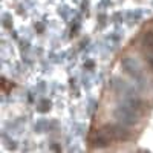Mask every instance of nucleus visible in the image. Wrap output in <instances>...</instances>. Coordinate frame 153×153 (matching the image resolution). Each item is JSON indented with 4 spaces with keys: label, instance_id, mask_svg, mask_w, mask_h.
I'll return each mask as SVG.
<instances>
[{
    "label": "nucleus",
    "instance_id": "obj_1",
    "mask_svg": "<svg viewBox=\"0 0 153 153\" xmlns=\"http://www.w3.org/2000/svg\"><path fill=\"white\" fill-rule=\"evenodd\" d=\"M117 117L124 123V124H136L138 123V118H136V115L133 113V109L129 106V107H118L117 110Z\"/></svg>",
    "mask_w": 153,
    "mask_h": 153
},
{
    "label": "nucleus",
    "instance_id": "obj_2",
    "mask_svg": "<svg viewBox=\"0 0 153 153\" xmlns=\"http://www.w3.org/2000/svg\"><path fill=\"white\" fill-rule=\"evenodd\" d=\"M107 135L113 139H121V141H124V139H127L130 136V132L126 129V127H121V126H113L110 127V129L107 130Z\"/></svg>",
    "mask_w": 153,
    "mask_h": 153
},
{
    "label": "nucleus",
    "instance_id": "obj_3",
    "mask_svg": "<svg viewBox=\"0 0 153 153\" xmlns=\"http://www.w3.org/2000/svg\"><path fill=\"white\" fill-rule=\"evenodd\" d=\"M144 45H147V46H153V32H152V31L147 32V34L144 35Z\"/></svg>",
    "mask_w": 153,
    "mask_h": 153
},
{
    "label": "nucleus",
    "instance_id": "obj_4",
    "mask_svg": "<svg viewBox=\"0 0 153 153\" xmlns=\"http://www.w3.org/2000/svg\"><path fill=\"white\" fill-rule=\"evenodd\" d=\"M150 66H152V68H153V58H152V60H150Z\"/></svg>",
    "mask_w": 153,
    "mask_h": 153
}]
</instances>
